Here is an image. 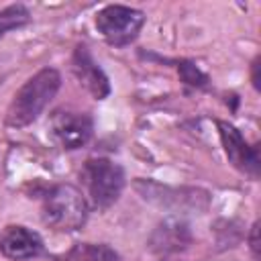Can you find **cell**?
<instances>
[{
    "mask_svg": "<svg viewBox=\"0 0 261 261\" xmlns=\"http://www.w3.org/2000/svg\"><path fill=\"white\" fill-rule=\"evenodd\" d=\"M61 86V75L53 67H45L37 71L24 86L14 94L8 110L6 124L8 126H27L39 118V114L47 108Z\"/></svg>",
    "mask_w": 261,
    "mask_h": 261,
    "instance_id": "6da1fadb",
    "label": "cell"
},
{
    "mask_svg": "<svg viewBox=\"0 0 261 261\" xmlns=\"http://www.w3.org/2000/svg\"><path fill=\"white\" fill-rule=\"evenodd\" d=\"M88 218V202L84 194L69 184H59L45 196L43 222L55 230L69 232L84 226Z\"/></svg>",
    "mask_w": 261,
    "mask_h": 261,
    "instance_id": "7a4b0ae2",
    "label": "cell"
},
{
    "mask_svg": "<svg viewBox=\"0 0 261 261\" xmlns=\"http://www.w3.org/2000/svg\"><path fill=\"white\" fill-rule=\"evenodd\" d=\"M82 181L88 188L92 202L98 208H108L118 200L124 188V169L104 157L88 159L82 169Z\"/></svg>",
    "mask_w": 261,
    "mask_h": 261,
    "instance_id": "3957f363",
    "label": "cell"
},
{
    "mask_svg": "<svg viewBox=\"0 0 261 261\" xmlns=\"http://www.w3.org/2000/svg\"><path fill=\"white\" fill-rule=\"evenodd\" d=\"M143 24H145V14L141 10L120 4H110L102 8L96 16L98 31L114 47H124L133 43Z\"/></svg>",
    "mask_w": 261,
    "mask_h": 261,
    "instance_id": "277c9868",
    "label": "cell"
},
{
    "mask_svg": "<svg viewBox=\"0 0 261 261\" xmlns=\"http://www.w3.org/2000/svg\"><path fill=\"white\" fill-rule=\"evenodd\" d=\"M51 135L63 149H80L86 145L94 133V122L84 112L57 110L49 122Z\"/></svg>",
    "mask_w": 261,
    "mask_h": 261,
    "instance_id": "5b68a950",
    "label": "cell"
},
{
    "mask_svg": "<svg viewBox=\"0 0 261 261\" xmlns=\"http://www.w3.org/2000/svg\"><path fill=\"white\" fill-rule=\"evenodd\" d=\"M218 133H220V139H222V145H224V151H226V157L230 159V163L249 175H257L259 173L257 147H251L243 139L239 128H234L228 122L218 120Z\"/></svg>",
    "mask_w": 261,
    "mask_h": 261,
    "instance_id": "8992f818",
    "label": "cell"
},
{
    "mask_svg": "<svg viewBox=\"0 0 261 261\" xmlns=\"http://www.w3.org/2000/svg\"><path fill=\"white\" fill-rule=\"evenodd\" d=\"M71 69L77 77V82L96 98L102 100L110 94V82L106 77V73L102 71V67L96 63V59L92 57V53L88 51L86 45H77L71 57Z\"/></svg>",
    "mask_w": 261,
    "mask_h": 261,
    "instance_id": "52a82bcc",
    "label": "cell"
},
{
    "mask_svg": "<svg viewBox=\"0 0 261 261\" xmlns=\"http://www.w3.org/2000/svg\"><path fill=\"white\" fill-rule=\"evenodd\" d=\"M0 251L14 261L33 259L43 251V241L35 230L24 226H6L0 234Z\"/></svg>",
    "mask_w": 261,
    "mask_h": 261,
    "instance_id": "ba28073f",
    "label": "cell"
},
{
    "mask_svg": "<svg viewBox=\"0 0 261 261\" xmlns=\"http://www.w3.org/2000/svg\"><path fill=\"white\" fill-rule=\"evenodd\" d=\"M192 241L190 228L184 220L179 218H167L163 220L151 234L149 239V249L159 255H169L184 251Z\"/></svg>",
    "mask_w": 261,
    "mask_h": 261,
    "instance_id": "9c48e42d",
    "label": "cell"
},
{
    "mask_svg": "<svg viewBox=\"0 0 261 261\" xmlns=\"http://www.w3.org/2000/svg\"><path fill=\"white\" fill-rule=\"evenodd\" d=\"M65 261H118V253L108 245L80 243L65 255Z\"/></svg>",
    "mask_w": 261,
    "mask_h": 261,
    "instance_id": "30bf717a",
    "label": "cell"
},
{
    "mask_svg": "<svg viewBox=\"0 0 261 261\" xmlns=\"http://www.w3.org/2000/svg\"><path fill=\"white\" fill-rule=\"evenodd\" d=\"M31 20V12L22 4H10L0 10V37H4L8 31L20 29Z\"/></svg>",
    "mask_w": 261,
    "mask_h": 261,
    "instance_id": "8fae6325",
    "label": "cell"
},
{
    "mask_svg": "<svg viewBox=\"0 0 261 261\" xmlns=\"http://www.w3.org/2000/svg\"><path fill=\"white\" fill-rule=\"evenodd\" d=\"M179 75L188 86H194V88H206L208 86V75L202 73L192 61H181L179 63Z\"/></svg>",
    "mask_w": 261,
    "mask_h": 261,
    "instance_id": "7c38bea8",
    "label": "cell"
},
{
    "mask_svg": "<svg viewBox=\"0 0 261 261\" xmlns=\"http://www.w3.org/2000/svg\"><path fill=\"white\" fill-rule=\"evenodd\" d=\"M257 232H259V222H255V224H253V228H251V249H253V253H255V255H257V251H259Z\"/></svg>",
    "mask_w": 261,
    "mask_h": 261,
    "instance_id": "4fadbf2b",
    "label": "cell"
},
{
    "mask_svg": "<svg viewBox=\"0 0 261 261\" xmlns=\"http://www.w3.org/2000/svg\"><path fill=\"white\" fill-rule=\"evenodd\" d=\"M257 69H259V59H255V63H253V86L259 90V75H257Z\"/></svg>",
    "mask_w": 261,
    "mask_h": 261,
    "instance_id": "5bb4252c",
    "label": "cell"
}]
</instances>
